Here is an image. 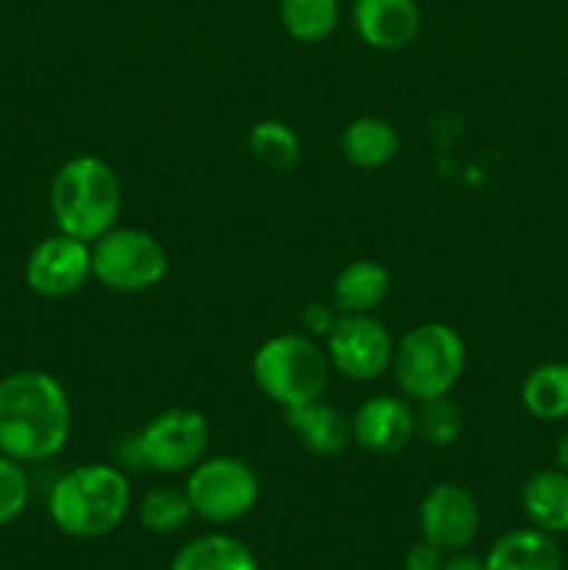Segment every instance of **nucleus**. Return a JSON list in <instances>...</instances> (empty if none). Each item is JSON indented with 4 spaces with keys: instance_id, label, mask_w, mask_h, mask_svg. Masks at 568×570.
I'll use <instances>...</instances> for the list:
<instances>
[{
    "instance_id": "nucleus-7",
    "label": "nucleus",
    "mask_w": 568,
    "mask_h": 570,
    "mask_svg": "<svg viewBox=\"0 0 568 570\" xmlns=\"http://www.w3.org/2000/svg\"><path fill=\"white\" fill-rule=\"evenodd\" d=\"M184 493L200 521L234 523L259 501V479L254 468L237 456H209L189 468Z\"/></svg>"
},
{
    "instance_id": "nucleus-17",
    "label": "nucleus",
    "mask_w": 568,
    "mask_h": 570,
    "mask_svg": "<svg viewBox=\"0 0 568 570\" xmlns=\"http://www.w3.org/2000/svg\"><path fill=\"white\" fill-rule=\"evenodd\" d=\"M390 293L388 267L373 259H356L334 278V309L340 315H371Z\"/></svg>"
},
{
    "instance_id": "nucleus-20",
    "label": "nucleus",
    "mask_w": 568,
    "mask_h": 570,
    "mask_svg": "<svg viewBox=\"0 0 568 570\" xmlns=\"http://www.w3.org/2000/svg\"><path fill=\"white\" fill-rule=\"evenodd\" d=\"M343 156L356 167H382L399 150V134L382 117H360L349 122L340 139Z\"/></svg>"
},
{
    "instance_id": "nucleus-21",
    "label": "nucleus",
    "mask_w": 568,
    "mask_h": 570,
    "mask_svg": "<svg viewBox=\"0 0 568 570\" xmlns=\"http://www.w3.org/2000/svg\"><path fill=\"white\" fill-rule=\"evenodd\" d=\"M284 31L298 42H321L337 28V0H282L278 3Z\"/></svg>"
},
{
    "instance_id": "nucleus-24",
    "label": "nucleus",
    "mask_w": 568,
    "mask_h": 570,
    "mask_svg": "<svg viewBox=\"0 0 568 570\" xmlns=\"http://www.w3.org/2000/svg\"><path fill=\"white\" fill-rule=\"evenodd\" d=\"M415 432L427 440L429 445H451L462 432V412L449 395H438V399L418 401L415 412Z\"/></svg>"
},
{
    "instance_id": "nucleus-25",
    "label": "nucleus",
    "mask_w": 568,
    "mask_h": 570,
    "mask_svg": "<svg viewBox=\"0 0 568 570\" xmlns=\"http://www.w3.org/2000/svg\"><path fill=\"white\" fill-rule=\"evenodd\" d=\"M31 495L28 473L20 460L0 454V527H9L11 521L22 515Z\"/></svg>"
},
{
    "instance_id": "nucleus-9",
    "label": "nucleus",
    "mask_w": 568,
    "mask_h": 570,
    "mask_svg": "<svg viewBox=\"0 0 568 570\" xmlns=\"http://www.w3.org/2000/svg\"><path fill=\"white\" fill-rule=\"evenodd\" d=\"M393 351V337L373 315H340L326 334L329 362L354 382H371L390 371Z\"/></svg>"
},
{
    "instance_id": "nucleus-18",
    "label": "nucleus",
    "mask_w": 568,
    "mask_h": 570,
    "mask_svg": "<svg viewBox=\"0 0 568 570\" xmlns=\"http://www.w3.org/2000/svg\"><path fill=\"white\" fill-rule=\"evenodd\" d=\"M170 570H259V562L243 540L215 532L182 546Z\"/></svg>"
},
{
    "instance_id": "nucleus-1",
    "label": "nucleus",
    "mask_w": 568,
    "mask_h": 570,
    "mask_svg": "<svg viewBox=\"0 0 568 570\" xmlns=\"http://www.w3.org/2000/svg\"><path fill=\"white\" fill-rule=\"evenodd\" d=\"M70 399L50 373L14 371L0 379V454L42 462L67 445Z\"/></svg>"
},
{
    "instance_id": "nucleus-16",
    "label": "nucleus",
    "mask_w": 568,
    "mask_h": 570,
    "mask_svg": "<svg viewBox=\"0 0 568 570\" xmlns=\"http://www.w3.org/2000/svg\"><path fill=\"white\" fill-rule=\"evenodd\" d=\"M521 510L540 532H568V473L560 468L532 473L523 482Z\"/></svg>"
},
{
    "instance_id": "nucleus-2",
    "label": "nucleus",
    "mask_w": 568,
    "mask_h": 570,
    "mask_svg": "<svg viewBox=\"0 0 568 570\" xmlns=\"http://www.w3.org/2000/svg\"><path fill=\"white\" fill-rule=\"evenodd\" d=\"M131 507V484L115 465L92 462L67 471L50 488L48 512L56 529L70 538L92 540L117 529Z\"/></svg>"
},
{
    "instance_id": "nucleus-12",
    "label": "nucleus",
    "mask_w": 568,
    "mask_h": 570,
    "mask_svg": "<svg viewBox=\"0 0 568 570\" xmlns=\"http://www.w3.org/2000/svg\"><path fill=\"white\" fill-rule=\"evenodd\" d=\"M415 438V412L395 395H373L351 417V440L373 454H395Z\"/></svg>"
},
{
    "instance_id": "nucleus-6",
    "label": "nucleus",
    "mask_w": 568,
    "mask_h": 570,
    "mask_svg": "<svg viewBox=\"0 0 568 570\" xmlns=\"http://www.w3.org/2000/svg\"><path fill=\"white\" fill-rule=\"evenodd\" d=\"M209 445V423L200 412L165 410L145 423L137 434L123 440L120 456L128 465L156 473H182L204 460Z\"/></svg>"
},
{
    "instance_id": "nucleus-5",
    "label": "nucleus",
    "mask_w": 568,
    "mask_h": 570,
    "mask_svg": "<svg viewBox=\"0 0 568 570\" xmlns=\"http://www.w3.org/2000/svg\"><path fill=\"white\" fill-rule=\"evenodd\" d=\"M329 367V354L306 334H276L256 348L251 362L256 387L284 410L321 399Z\"/></svg>"
},
{
    "instance_id": "nucleus-23",
    "label": "nucleus",
    "mask_w": 568,
    "mask_h": 570,
    "mask_svg": "<svg viewBox=\"0 0 568 570\" xmlns=\"http://www.w3.org/2000/svg\"><path fill=\"white\" fill-rule=\"evenodd\" d=\"M248 148L271 170H290L301 156V142L293 128L282 120H259L248 131Z\"/></svg>"
},
{
    "instance_id": "nucleus-10",
    "label": "nucleus",
    "mask_w": 568,
    "mask_h": 570,
    "mask_svg": "<svg viewBox=\"0 0 568 570\" xmlns=\"http://www.w3.org/2000/svg\"><path fill=\"white\" fill-rule=\"evenodd\" d=\"M92 276V248L70 234L45 237L26 262V282L45 298H65Z\"/></svg>"
},
{
    "instance_id": "nucleus-28",
    "label": "nucleus",
    "mask_w": 568,
    "mask_h": 570,
    "mask_svg": "<svg viewBox=\"0 0 568 570\" xmlns=\"http://www.w3.org/2000/svg\"><path fill=\"white\" fill-rule=\"evenodd\" d=\"M440 570H488L484 568V560H479L477 554H466V551H457V554H451L449 560H443V566Z\"/></svg>"
},
{
    "instance_id": "nucleus-8",
    "label": "nucleus",
    "mask_w": 568,
    "mask_h": 570,
    "mask_svg": "<svg viewBox=\"0 0 568 570\" xmlns=\"http://www.w3.org/2000/svg\"><path fill=\"white\" fill-rule=\"evenodd\" d=\"M92 276L115 293H143L167 276V254L143 228H109L92 243Z\"/></svg>"
},
{
    "instance_id": "nucleus-14",
    "label": "nucleus",
    "mask_w": 568,
    "mask_h": 570,
    "mask_svg": "<svg viewBox=\"0 0 568 570\" xmlns=\"http://www.w3.org/2000/svg\"><path fill=\"white\" fill-rule=\"evenodd\" d=\"M488 570H562L560 546L540 529L505 532L484 557Z\"/></svg>"
},
{
    "instance_id": "nucleus-15",
    "label": "nucleus",
    "mask_w": 568,
    "mask_h": 570,
    "mask_svg": "<svg viewBox=\"0 0 568 570\" xmlns=\"http://www.w3.org/2000/svg\"><path fill=\"white\" fill-rule=\"evenodd\" d=\"M287 423L295 438L310 449L312 454L334 456L351 443V421L332 404H323L321 399L306 401V404L290 406Z\"/></svg>"
},
{
    "instance_id": "nucleus-22",
    "label": "nucleus",
    "mask_w": 568,
    "mask_h": 570,
    "mask_svg": "<svg viewBox=\"0 0 568 570\" xmlns=\"http://www.w3.org/2000/svg\"><path fill=\"white\" fill-rule=\"evenodd\" d=\"M193 518V504H189L184 488H154L139 501V523L154 534H173L184 529Z\"/></svg>"
},
{
    "instance_id": "nucleus-26",
    "label": "nucleus",
    "mask_w": 568,
    "mask_h": 570,
    "mask_svg": "<svg viewBox=\"0 0 568 570\" xmlns=\"http://www.w3.org/2000/svg\"><path fill=\"white\" fill-rule=\"evenodd\" d=\"M440 566H443V551L429 540H418L404 557V570H440Z\"/></svg>"
},
{
    "instance_id": "nucleus-3",
    "label": "nucleus",
    "mask_w": 568,
    "mask_h": 570,
    "mask_svg": "<svg viewBox=\"0 0 568 570\" xmlns=\"http://www.w3.org/2000/svg\"><path fill=\"white\" fill-rule=\"evenodd\" d=\"M123 195L117 173L100 156L84 154L56 170L50 181V215L61 234L95 243L120 217Z\"/></svg>"
},
{
    "instance_id": "nucleus-4",
    "label": "nucleus",
    "mask_w": 568,
    "mask_h": 570,
    "mask_svg": "<svg viewBox=\"0 0 568 570\" xmlns=\"http://www.w3.org/2000/svg\"><path fill=\"white\" fill-rule=\"evenodd\" d=\"M390 371L412 401L449 395L466 371V343L445 323H421L395 345Z\"/></svg>"
},
{
    "instance_id": "nucleus-11",
    "label": "nucleus",
    "mask_w": 568,
    "mask_h": 570,
    "mask_svg": "<svg viewBox=\"0 0 568 570\" xmlns=\"http://www.w3.org/2000/svg\"><path fill=\"white\" fill-rule=\"evenodd\" d=\"M421 538L440 551H460L477 538L479 507L462 484H434L418 507Z\"/></svg>"
},
{
    "instance_id": "nucleus-29",
    "label": "nucleus",
    "mask_w": 568,
    "mask_h": 570,
    "mask_svg": "<svg viewBox=\"0 0 568 570\" xmlns=\"http://www.w3.org/2000/svg\"><path fill=\"white\" fill-rule=\"evenodd\" d=\"M555 460H557V468H560L562 473H568V432L562 434L560 440H557V445H555Z\"/></svg>"
},
{
    "instance_id": "nucleus-13",
    "label": "nucleus",
    "mask_w": 568,
    "mask_h": 570,
    "mask_svg": "<svg viewBox=\"0 0 568 570\" xmlns=\"http://www.w3.org/2000/svg\"><path fill=\"white\" fill-rule=\"evenodd\" d=\"M354 26L371 48L399 50L421 31V9L415 0H354Z\"/></svg>"
},
{
    "instance_id": "nucleus-27",
    "label": "nucleus",
    "mask_w": 568,
    "mask_h": 570,
    "mask_svg": "<svg viewBox=\"0 0 568 570\" xmlns=\"http://www.w3.org/2000/svg\"><path fill=\"white\" fill-rule=\"evenodd\" d=\"M340 315H334L332 306L326 304H310L304 312H301V323H304V328L310 334H321V337H326L329 332L334 328V323H337Z\"/></svg>"
},
{
    "instance_id": "nucleus-19",
    "label": "nucleus",
    "mask_w": 568,
    "mask_h": 570,
    "mask_svg": "<svg viewBox=\"0 0 568 570\" xmlns=\"http://www.w3.org/2000/svg\"><path fill=\"white\" fill-rule=\"evenodd\" d=\"M521 404L538 421L568 417V362H546L521 384Z\"/></svg>"
}]
</instances>
